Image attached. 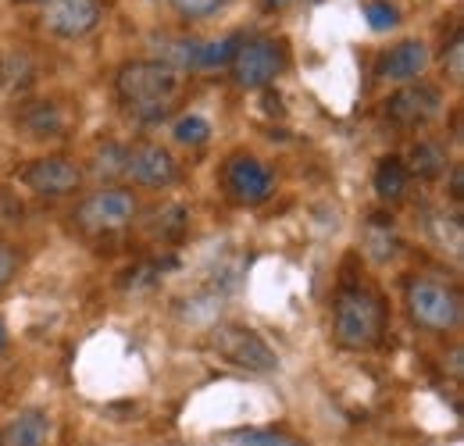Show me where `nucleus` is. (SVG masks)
Listing matches in <instances>:
<instances>
[{"label": "nucleus", "mask_w": 464, "mask_h": 446, "mask_svg": "<svg viewBox=\"0 0 464 446\" xmlns=\"http://www.w3.org/2000/svg\"><path fill=\"white\" fill-rule=\"evenodd\" d=\"M118 97L129 104V112L143 121H158L172 112L179 97V72L165 61H129L118 68Z\"/></svg>", "instance_id": "nucleus-1"}, {"label": "nucleus", "mask_w": 464, "mask_h": 446, "mask_svg": "<svg viewBox=\"0 0 464 446\" xmlns=\"http://www.w3.org/2000/svg\"><path fill=\"white\" fill-rule=\"evenodd\" d=\"M386 329V307L382 300L364 289V286H350L336 296L333 307V335L340 346L347 350H368L382 339Z\"/></svg>", "instance_id": "nucleus-2"}, {"label": "nucleus", "mask_w": 464, "mask_h": 446, "mask_svg": "<svg viewBox=\"0 0 464 446\" xmlns=\"http://www.w3.org/2000/svg\"><path fill=\"white\" fill-rule=\"evenodd\" d=\"M407 315L429 333H450L461 325V293L440 279H411L404 293Z\"/></svg>", "instance_id": "nucleus-3"}, {"label": "nucleus", "mask_w": 464, "mask_h": 446, "mask_svg": "<svg viewBox=\"0 0 464 446\" xmlns=\"http://www.w3.org/2000/svg\"><path fill=\"white\" fill-rule=\"evenodd\" d=\"M211 350L232 368H246V372H276L279 368V354L246 325H215Z\"/></svg>", "instance_id": "nucleus-4"}, {"label": "nucleus", "mask_w": 464, "mask_h": 446, "mask_svg": "<svg viewBox=\"0 0 464 446\" xmlns=\"http://www.w3.org/2000/svg\"><path fill=\"white\" fill-rule=\"evenodd\" d=\"M229 68H232L236 86H243V90H265V86H272V82L283 75V68H286V51H283V44L265 40V36L243 40Z\"/></svg>", "instance_id": "nucleus-5"}, {"label": "nucleus", "mask_w": 464, "mask_h": 446, "mask_svg": "<svg viewBox=\"0 0 464 446\" xmlns=\"http://www.w3.org/2000/svg\"><path fill=\"white\" fill-rule=\"evenodd\" d=\"M136 218V197L129 189H97L93 197H86L75 211V222L79 228L93 232V236H104V232H118Z\"/></svg>", "instance_id": "nucleus-6"}, {"label": "nucleus", "mask_w": 464, "mask_h": 446, "mask_svg": "<svg viewBox=\"0 0 464 446\" xmlns=\"http://www.w3.org/2000/svg\"><path fill=\"white\" fill-rule=\"evenodd\" d=\"M104 18L101 0H44V25L61 40H79L93 33Z\"/></svg>", "instance_id": "nucleus-7"}, {"label": "nucleus", "mask_w": 464, "mask_h": 446, "mask_svg": "<svg viewBox=\"0 0 464 446\" xmlns=\"http://www.w3.org/2000/svg\"><path fill=\"white\" fill-rule=\"evenodd\" d=\"M440 112H443V97L436 86H425V82L404 86L386 101V118L401 129H421L432 118H440Z\"/></svg>", "instance_id": "nucleus-8"}, {"label": "nucleus", "mask_w": 464, "mask_h": 446, "mask_svg": "<svg viewBox=\"0 0 464 446\" xmlns=\"http://www.w3.org/2000/svg\"><path fill=\"white\" fill-rule=\"evenodd\" d=\"M22 182H25L33 193H40V197H68V193L79 189V182H82V168L75 165L72 158L54 154V158H40V161H33V165L25 168Z\"/></svg>", "instance_id": "nucleus-9"}, {"label": "nucleus", "mask_w": 464, "mask_h": 446, "mask_svg": "<svg viewBox=\"0 0 464 446\" xmlns=\"http://www.w3.org/2000/svg\"><path fill=\"white\" fill-rule=\"evenodd\" d=\"M125 175H132L140 186H150V189H161V186H172L179 168L175 158L158 147V143H136L125 150Z\"/></svg>", "instance_id": "nucleus-10"}, {"label": "nucleus", "mask_w": 464, "mask_h": 446, "mask_svg": "<svg viewBox=\"0 0 464 446\" xmlns=\"http://www.w3.org/2000/svg\"><path fill=\"white\" fill-rule=\"evenodd\" d=\"M226 186H229L232 200L254 208V204H265L272 197V171L261 165L257 158L239 154L226 168Z\"/></svg>", "instance_id": "nucleus-11"}, {"label": "nucleus", "mask_w": 464, "mask_h": 446, "mask_svg": "<svg viewBox=\"0 0 464 446\" xmlns=\"http://www.w3.org/2000/svg\"><path fill=\"white\" fill-rule=\"evenodd\" d=\"M429 61H432V54H429V47H425L421 40H404V44H397L393 51L382 54L379 75L390 79V82H414V79L425 75Z\"/></svg>", "instance_id": "nucleus-12"}, {"label": "nucleus", "mask_w": 464, "mask_h": 446, "mask_svg": "<svg viewBox=\"0 0 464 446\" xmlns=\"http://www.w3.org/2000/svg\"><path fill=\"white\" fill-rule=\"evenodd\" d=\"M18 125L29 140H58L68 129V112L54 101H33L18 112Z\"/></svg>", "instance_id": "nucleus-13"}, {"label": "nucleus", "mask_w": 464, "mask_h": 446, "mask_svg": "<svg viewBox=\"0 0 464 446\" xmlns=\"http://www.w3.org/2000/svg\"><path fill=\"white\" fill-rule=\"evenodd\" d=\"M54 436V422L44 411H22L14 414L4 432H0V446H51Z\"/></svg>", "instance_id": "nucleus-14"}, {"label": "nucleus", "mask_w": 464, "mask_h": 446, "mask_svg": "<svg viewBox=\"0 0 464 446\" xmlns=\"http://www.w3.org/2000/svg\"><path fill=\"white\" fill-rule=\"evenodd\" d=\"M36 79V64L25 51H0V90H25Z\"/></svg>", "instance_id": "nucleus-15"}, {"label": "nucleus", "mask_w": 464, "mask_h": 446, "mask_svg": "<svg viewBox=\"0 0 464 446\" xmlns=\"http://www.w3.org/2000/svg\"><path fill=\"white\" fill-rule=\"evenodd\" d=\"M447 168H450V158H447V147L443 143H432V140L414 143L407 171H414L418 179H440V175H447Z\"/></svg>", "instance_id": "nucleus-16"}, {"label": "nucleus", "mask_w": 464, "mask_h": 446, "mask_svg": "<svg viewBox=\"0 0 464 446\" xmlns=\"http://www.w3.org/2000/svg\"><path fill=\"white\" fill-rule=\"evenodd\" d=\"M407 179H411V171L401 158H382L375 165V193L382 200H401L407 189Z\"/></svg>", "instance_id": "nucleus-17"}, {"label": "nucleus", "mask_w": 464, "mask_h": 446, "mask_svg": "<svg viewBox=\"0 0 464 446\" xmlns=\"http://www.w3.org/2000/svg\"><path fill=\"white\" fill-rule=\"evenodd\" d=\"M243 36L239 33H229L222 40H211V44H200V57H197V68H222V64H232V57L239 51Z\"/></svg>", "instance_id": "nucleus-18"}, {"label": "nucleus", "mask_w": 464, "mask_h": 446, "mask_svg": "<svg viewBox=\"0 0 464 446\" xmlns=\"http://www.w3.org/2000/svg\"><path fill=\"white\" fill-rule=\"evenodd\" d=\"M172 136L179 143H186V147H200V143L211 140V125H208V118H200V114H186V118L175 121Z\"/></svg>", "instance_id": "nucleus-19"}, {"label": "nucleus", "mask_w": 464, "mask_h": 446, "mask_svg": "<svg viewBox=\"0 0 464 446\" xmlns=\"http://www.w3.org/2000/svg\"><path fill=\"white\" fill-rule=\"evenodd\" d=\"M364 18H368V25H372L375 33H390V29L401 25V11H397L390 0H372V4L364 7Z\"/></svg>", "instance_id": "nucleus-20"}, {"label": "nucleus", "mask_w": 464, "mask_h": 446, "mask_svg": "<svg viewBox=\"0 0 464 446\" xmlns=\"http://www.w3.org/2000/svg\"><path fill=\"white\" fill-rule=\"evenodd\" d=\"M229 0H172V7L179 15H186V18H208V15H215L218 7H226Z\"/></svg>", "instance_id": "nucleus-21"}, {"label": "nucleus", "mask_w": 464, "mask_h": 446, "mask_svg": "<svg viewBox=\"0 0 464 446\" xmlns=\"http://www.w3.org/2000/svg\"><path fill=\"white\" fill-rule=\"evenodd\" d=\"M447 75L454 79V82H461L464 79V33L458 29L454 33V40H450V47H447Z\"/></svg>", "instance_id": "nucleus-22"}, {"label": "nucleus", "mask_w": 464, "mask_h": 446, "mask_svg": "<svg viewBox=\"0 0 464 446\" xmlns=\"http://www.w3.org/2000/svg\"><path fill=\"white\" fill-rule=\"evenodd\" d=\"M14 276H18V254L11 247H0V289L11 286Z\"/></svg>", "instance_id": "nucleus-23"}, {"label": "nucleus", "mask_w": 464, "mask_h": 446, "mask_svg": "<svg viewBox=\"0 0 464 446\" xmlns=\"http://www.w3.org/2000/svg\"><path fill=\"white\" fill-rule=\"evenodd\" d=\"M450 193H454V200H461V197H464V175H461V168H454V175H450Z\"/></svg>", "instance_id": "nucleus-24"}, {"label": "nucleus", "mask_w": 464, "mask_h": 446, "mask_svg": "<svg viewBox=\"0 0 464 446\" xmlns=\"http://www.w3.org/2000/svg\"><path fill=\"white\" fill-rule=\"evenodd\" d=\"M7 346V325H4V318H0V350Z\"/></svg>", "instance_id": "nucleus-25"}, {"label": "nucleus", "mask_w": 464, "mask_h": 446, "mask_svg": "<svg viewBox=\"0 0 464 446\" xmlns=\"http://www.w3.org/2000/svg\"><path fill=\"white\" fill-rule=\"evenodd\" d=\"M272 446H304V443H290V440H276Z\"/></svg>", "instance_id": "nucleus-26"}]
</instances>
